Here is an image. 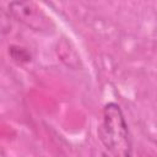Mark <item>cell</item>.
Instances as JSON below:
<instances>
[{"instance_id": "obj_3", "label": "cell", "mask_w": 157, "mask_h": 157, "mask_svg": "<svg viewBox=\"0 0 157 157\" xmlns=\"http://www.w3.org/2000/svg\"><path fill=\"white\" fill-rule=\"evenodd\" d=\"M10 13L6 12L2 7H0V36L6 34L11 28V21H10Z\"/></svg>"}, {"instance_id": "obj_2", "label": "cell", "mask_w": 157, "mask_h": 157, "mask_svg": "<svg viewBox=\"0 0 157 157\" xmlns=\"http://www.w3.org/2000/svg\"><path fill=\"white\" fill-rule=\"evenodd\" d=\"M9 13L11 17L16 18L25 26L38 31L49 32L53 28V22L50 18L33 2L27 1H13L9 4Z\"/></svg>"}, {"instance_id": "obj_1", "label": "cell", "mask_w": 157, "mask_h": 157, "mask_svg": "<svg viewBox=\"0 0 157 157\" xmlns=\"http://www.w3.org/2000/svg\"><path fill=\"white\" fill-rule=\"evenodd\" d=\"M98 135L103 146L113 157H131L130 131L119 104L110 102L104 105Z\"/></svg>"}]
</instances>
